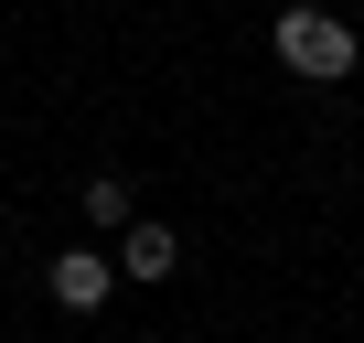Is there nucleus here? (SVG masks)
Returning <instances> with one entry per match:
<instances>
[{
	"instance_id": "f03ea898",
	"label": "nucleus",
	"mask_w": 364,
	"mask_h": 343,
	"mask_svg": "<svg viewBox=\"0 0 364 343\" xmlns=\"http://www.w3.org/2000/svg\"><path fill=\"white\" fill-rule=\"evenodd\" d=\"M43 290H54V311H107L118 300V247H65L43 268Z\"/></svg>"
},
{
	"instance_id": "7ed1b4c3",
	"label": "nucleus",
	"mask_w": 364,
	"mask_h": 343,
	"mask_svg": "<svg viewBox=\"0 0 364 343\" xmlns=\"http://www.w3.org/2000/svg\"><path fill=\"white\" fill-rule=\"evenodd\" d=\"M118 279H182V236L161 215H129L118 226Z\"/></svg>"
},
{
	"instance_id": "20e7f679",
	"label": "nucleus",
	"mask_w": 364,
	"mask_h": 343,
	"mask_svg": "<svg viewBox=\"0 0 364 343\" xmlns=\"http://www.w3.org/2000/svg\"><path fill=\"white\" fill-rule=\"evenodd\" d=\"M75 204H86V226H97V236H118V226H129V183H118V172L75 183Z\"/></svg>"
},
{
	"instance_id": "f257e3e1",
	"label": "nucleus",
	"mask_w": 364,
	"mask_h": 343,
	"mask_svg": "<svg viewBox=\"0 0 364 343\" xmlns=\"http://www.w3.org/2000/svg\"><path fill=\"white\" fill-rule=\"evenodd\" d=\"M268 54H279L300 86H343V75L364 65V33H353L343 11H321V0H289V11L268 22Z\"/></svg>"
}]
</instances>
